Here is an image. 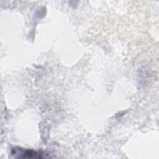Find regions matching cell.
Returning a JSON list of instances; mask_svg holds the SVG:
<instances>
[{"mask_svg": "<svg viewBox=\"0 0 159 159\" xmlns=\"http://www.w3.org/2000/svg\"><path fill=\"white\" fill-rule=\"evenodd\" d=\"M12 153L16 156L18 155L16 157V158H41L44 157V153H42L41 152L34 151L29 149H24L21 148H13Z\"/></svg>", "mask_w": 159, "mask_h": 159, "instance_id": "obj_1", "label": "cell"}]
</instances>
